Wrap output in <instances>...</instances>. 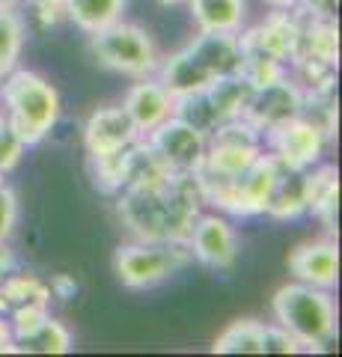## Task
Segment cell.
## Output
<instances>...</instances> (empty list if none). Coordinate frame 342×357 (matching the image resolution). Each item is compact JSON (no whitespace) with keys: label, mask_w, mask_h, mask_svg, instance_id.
I'll return each instance as SVG.
<instances>
[{"label":"cell","mask_w":342,"mask_h":357,"mask_svg":"<svg viewBox=\"0 0 342 357\" xmlns=\"http://www.w3.org/2000/svg\"><path fill=\"white\" fill-rule=\"evenodd\" d=\"M306 110V96L304 89L295 84V77H280V81L262 84L250 89V98L244 105V116L247 122H253L262 134H268L271 128L283 126L295 116H301Z\"/></svg>","instance_id":"9c48e42d"},{"label":"cell","mask_w":342,"mask_h":357,"mask_svg":"<svg viewBox=\"0 0 342 357\" xmlns=\"http://www.w3.org/2000/svg\"><path fill=\"white\" fill-rule=\"evenodd\" d=\"M0 185H3V173H0Z\"/></svg>","instance_id":"74e56055"},{"label":"cell","mask_w":342,"mask_h":357,"mask_svg":"<svg viewBox=\"0 0 342 357\" xmlns=\"http://www.w3.org/2000/svg\"><path fill=\"white\" fill-rule=\"evenodd\" d=\"M301 342H297L289 331H283L280 325L265 328V354H297Z\"/></svg>","instance_id":"f1b7e54d"},{"label":"cell","mask_w":342,"mask_h":357,"mask_svg":"<svg viewBox=\"0 0 342 357\" xmlns=\"http://www.w3.org/2000/svg\"><path fill=\"white\" fill-rule=\"evenodd\" d=\"M48 319H51L48 304H36V301H30V304L13 307V310H9V328H13L15 342L30 340L33 333H36L42 325H45Z\"/></svg>","instance_id":"484cf974"},{"label":"cell","mask_w":342,"mask_h":357,"mask_svg":"<svg viewBox=\"0 0 342 357\" xmlns=\"http://www.w3.org/2000/svg\"><path fill=\"white\" fill-rule=\"evenodd\" d=\"M187 48L200 57V63L215 77H226V75L241 72L238 33H205V30H200V36H196L194 42H187Z\"/></svg>","instance_id":"e0dca14e"},{"label":"cell","mask_w":342,"mask_h":357,"mask_svg":"<svg viewBox=\"0 0 342 357\" xmlns=\"http://www.w3.org/2000/svg\"><path fill=\"white\" fill-rule=\"evenodd\" d=\"M30 3H48V6H63L65 0H30Z\"/></svg>","instance_id":"836d02e7"},{"label":"cell","mask_w":342,"mask_h":357,"mask_svg":"<svg viewBox=\"0 0 342 357\" xmlns=\"http://www.w3.org/2000/svg\"><path fill=\"white\" fill-rule=\"evenodd\" d=\"M13 351H18L15 337H13V328H9V321L0 316V354H13Z\"/></svg>","instance_id":"1f68e13d"},{"label":"cell","mask_w":342,"mask_h":357,"mask_svg":"<svg viewBox=\"0 0 342 357\" xmlns=\"http://www.w3.org/2000/svg\"><path fill=\"white\" fill-rule=\"evenodd\" d=\"M18 3V0H0V9H13Z\"/></svg>","instance_id":"e575fe53"},{"label":"cell","mask_w":342,"mask_h":357,"mask_svg":"<svg viewBox=\"0 0 342 357\" xmlns=\"http://www.w3.org/2000/svg\"><path fill=\"white\" fill-rule=\"evenodd\" d=\"M24 48V24L13 9H0V63L13 69Z\"/></svg>","instance_id":"d4e9b609"},{"label":"cell","mask_w":342,"mask_h":357,"mask_svg":"<svg viewBox=\"0 0 342 357\" xmlns=\"http://www.w3.org/2000/svg\"><path fill=\"white\" fill-rule=\"evenodd\" d=\"M295 60H313V63L336 66V60H339L336 21H316V18H310L306 24H301V42H297Z\"/></svg>","instance_id":"d6986e66"},{"label":"cell","mask_w":342,"mask_h":357,"mask_svg":"<svg viewBox=\"0 0 342 357\" xmlns=\"http://www.w3.org/2000/svg\"><path fill=\"white\" fill-rule=\"evenodd\" d=\"M125 0H65L63 15L75 21L84 33H95L123 18Z\"/></svg>","instance_id":"7402d4cb"},{"label":"cell","mask_w":342,"mask_h":357,"mask_svg":"<svg viewBox=\"0 0 342 357\" xmlns=\"http://www.w3.org/2000/svg\"><path fill=\"white\" fill-rule=\"evenodd\" d=\"M140 140V131L125 114V107H98L84 126V149L90 158L119 155Z\"/></svg>","instance_id":"7c38bea8"},{"label":"cell","mask_w":342,"mask_h":357,"mask_svg":"<svg viewBox=\"0 0 342 357\" xmlns=\"http://www.w3.org/2000/svg\"><path fill=\"white\" fill-rule=\"evenodd\" d=\"M21 351H36V354H69L72 351V333L57 319H48L30 340H24Z\"/></svg>","instance_id":"cb8c5ba5"},{"label":"cell","mask_w":342,"mask_h":357,"mask_svg":"<svg viewBox=\"0 0 342 357\" xmlns=\"http://www.w3.org/2000/svg\"><path fill=\"white\" fill-rule=\"evenodd\" d=\"M265 146L286 170H310L325 155L327 128L318 119H310L304 110L301 116L283 122V126L265 134Z\"/></svg>","instance_id":"ba28073f"},{"label":"cell","mask_w":342,"mask_h":357,"mask_svg":"<svg viewBox=\"0 0 342 357\" xmlns=\"http://www.w3.org/2000/svg\"><path fill=\"white\" fill-rule=\"evenodd\" d=\"M146 146L173 176H187L200 170L208 149V134L173 114L146 134Z\"/></svg>","instance_id":"52a82bcc"},{"label":"cell","mask_w":342,"mask_h":357,"mask_svg":"<svg viewBox=\"0 0 342 357\" xmlns=\"http://www.w3.org/2000/svg\"><path fill=\"white\" fill-rule=\"evenodd\" d=\"M196 27L205 33H241L247 0H187Z\"/></svg>","instance_id":"ac0fdd59"},{"label":"cell","mask_w":342,"mask_h":357,"mask_svg":"<svg viewBox=\"0 0 342 357\" xmlns=\"http://www.w3.org/2000/svg\"><path fill=\"white\" fill-rule=\"evenodd\" d=\"M187 250L191 259L212 268V271H226L235 265L238 238L226 218L220 215H196L191 236H187Z\"/></svg>","instance_id":"8fae6325"},{"label":"cell","mask_w":342,"mask_h":357,"mask_svg":"<svg viewBox=\"0 0 342 357\" xmlns=\"http://www.w3.org/2000/svg\"><path fill=\"white\" fill-rule=\"evenodd\" d=\"M6 72H9V69H6L3 63H0V81H3V75H6Z\"/></svg>","instance_id":"8d00e7d4"},{"label":"cell","mask_w":342,"mask_h":357,"mask_svg":"<svg viewBox=\"0 0 342 357\" xmlns=\"http://www.w3.org/2000/svg\"><path fill=\"white\" fill-rule=\"evenodd\" d=\"M18 223V197L13 188L0 185V244H6Z\"/></svg>","instance_id":"83f0119b"},{"label":"cell","mask_w":342,"mask_h":357,"mask_svg":"<svg viewBox=\"0 0 342 357\" xmlns=\"http://www.w3.org/2000/svg\"><path fill=\"white\" fill-rule=\"evenodd\" d=\"M286 265H289V274L297 283L318 289H334L339 283V248L330 238L301 241L289 250Z\"/></svg>","instance_id":"4fadbf2b"},{"label":"cell","mask_w":342,"mask_h":357,"mask_svg":"<svg viewBox=\"0 0 342 357\" xmlns=\"http://www.w3.org/2000/svg\"><path fill=\"white\" fill-rule=\"evenodd\" d=\"M75 292H78V283H75L69 274H57V277L51 280V295L69 301V298H75Z\"/></svg>","instance_id":"4dcf8cb0"},{"label":"cell","mask_w":342,"mask_h":357,"mask_svg":"<svg viewBox=\"0 0 342 357\" xmlns=\"http://www.w3.org/2000/svg\"><path fill=\"white\" fill-rule=\"evenodd\" d=\"M123 107L143 137V134H149L152 128H158L167 116H173V96L164 89L161 81L140 77V81L125 93Z\"/></svg>","instance_id":"5bb4252c"},{"label":"cell","mask_w":342,"mask_h":357,"mask_svg":"<svg viewBox=\"0 0 342 357\" xmlns=\"http://www.w3.org/2000/svg\"><path fill=\"white\" fill-rule=\"evenodd\" d=\"M265 328L256 319H235L215 337V354H265Z\"/></svg>","instance_id":"ffe728a7"},{"label":"cell","mask_w":342,"mask_h":357,"mask_svg":"<svg viewBox=\"0 0 342 357\" xmlns=\"http://www.w3.org/2000/svg\"><path fill=\"white\" fill-rule=\"evenodd\" d=\"M6 119L24 146H39L60 119V93L48 77L30 69H9L0 81Z\"/></svg>","instance_id":"7a4b0ae2"},{"label":"cell","mask_w":342,"mask_h":357,"mask_svg":"<svg viewBox=\"0 0 342 357\" xmlns=\"http://www.w3.org/2000/svg\"><path fill=\"white\" fill-rule=\"evenodd\" d=\"M268 6H274V9H297L301 6V0H265Z\"/></svg>","instance_id":"d6a6232c"},{"label":"cell","mask_w":342,"mask_h":357,"mask_svg":"<svg viewBox=\"0 0 342 357\" xmlns=\"http://www.w3.org/2000/svg\"><path fill=\"white\" fill-rule=\"evenodd\" d=\"M241 57H265L289 66L301 42V21L295 9H274V13L253 30L241 33Z\"/></svg>","instance_id":"30bf717a"},{"label":"cell","mask_w":342,"mask_h":357,"mask_svg":"<svg viewBox=\"0 0 342 357\" xmlns=\"http://www.w3.org/2000/svg\"><path fill=\"white\" fill-rule=\"evenodd\" d=\"M301 9L316 21H336L339 15V0H301Z\"/></svg>","instance_id":"f546056e"},{"label":"cell","mask_w":342,"mask_h":357,"mask_svg":"<svg viewBox=\"0 0 342 357\" xmlns=\"http://www.w3.org/2000/svg\"><path fill=\"white\" fill-rule=\"evenodd\" d=\"M217 77L205 69L200 63V57L187 48L170 54L167 60L161 63V84L164 89L173 96V98H182V96H194V93H203L208 84H215Z\"/></svg>","instance_id":"2e32d148"},{"label":"cell","mask_w":342,"mask_h":357,"mask_svg":"<svg viewBox=\"0 0 342 357\" xmlns=\"http://www.w3.org/2000/svg\"><path fill=\"white\" fill-rule=\"evenodd\" d=\"M48 304L51 301V286L42 283L33 274H6L0 277V310H13L18 304Z\"/></svg>","instance_id":"603a6c76"},{"label":"cell","mask_w":342,"mask_h":357,"mask_svg":"<svg viewBox=\"0 0 342 357\" xmlns=\"http://www.w3.org/2000/svg\"><path fill=\"white\" fill-rule=\"evenodd\" d=\"M158 3H161V6H179L182 0H158Z\"/></svg>","instance_id":"d590c367"},{"label":"cell","mask_w":342,"mask_h":357,"mask_svg":"<svg viewBox=\"0 0 342 357\" xmlns=\"http://www.w3.org/2000/svg\"><path fill=\"white\" fill-rule=\"evenodd\" d=\"M90 51L102 66L131 77H146L158 69V48L152 36L123 18L90 33Z\"/></svg>","instance_id":"8992f818"},{"label":"cell","mask_w":342,"mask_h":357,"mask_svg":"<svg viewBox=\"0 0 342 357\" xmlns=\"http://www.w3.org/2000/svg\"><path fill=\"white\" fill-rule=\"evenodd\" d=\"M304 199L306 211L336 232V203H339V173L334 164H313L310 170H304Z\"/></svg>","instance_id":"9a60e30c"},{"label":"cell","mask_w":342,"mask_h":357,"mask_svg":"<svg viewBox=\"0 0 342 357\" xmlns=\"http://www.w3.org/2000/svg\"><path fill=\"white\" fill-rule=\"evenodd\" d=\"M200 203H203V188L196 182V173H187V176H173L164 188H152V191L123 188L116 208L123 223L137 238L187 244Z\"/></svg>","instance_id":"6da1fadb"},{"label":"cell","mask_w":342,"mask_h":357,"mask_svg":"<svg viewBox=\"0 0 342 357\" xmlns=\"http://www.w3.org/2000/svg\"><path fill=\"white\" fill-rule=\"evenodd\" d=\"M265 215L280 218V220H295L306 215V199H304V170H286L280 167L277 185L271 191L268 211Z\"/></svg>","instance_id":"44dd1931"},{"label":"cell","mask_w":342,"mask_h":357,"mask_svg":"<svg viewBox=\"0 0 342 357\" xmlns=\"http://www.w3.org/2000/svg\"><path fill=\"white\" fill-rule=\"evenodd\" d=\"M191 262V250L182 241H128L114 253L116 280L125 289H152L170 280Z\"/></svg>","instance_id":"277c9868"},{"label":"cell","mask_w":342,"mask_h":357,"mask_svg":"<svg viewBox=\"0 0 342 357\" xmlns=\"http://www.w3.org/2000/svg\"><path fill=\"white\" fill-rule=\"evenodd\" d=\"M277 176H280L277 158H274L271 152H262L241 176L226 178V182H217V185H200L203 203H212L235 218L265 215V211H268L271 191H274V185H277Z\"/></svg>","instance_id":"5b68a950"},{"label":"cell","mask_w":342,"mask_h":357,"mask_svg":"<svg viewBox=\"0 0 342 357\" xmlns=\"http://www.w3.org/2000/svg\"><path fill=\"white\" fill-rule=\"evenodd\" d=\"M271 312L283 331L301 342V349H325L336 337V304L330 289L286 283L271 298Z\"/></svg>","instance_id":"3957f363"},{"label":"cell","mask_w":342,"mask_h":357,"mask_svg":"<svg viewBox=\"0 0 342 357\" xmlns=\"http://www.w3.org/2000/svg\"><path fill=\"white\" fill-rule=\"evenodd\" d=\"M24 143H21V137L13 131V126H9V119L0 114V173H13L15 167L21 164V158H24Z\"/></svg>","instance_id":"4316f807"}]
</instances>
